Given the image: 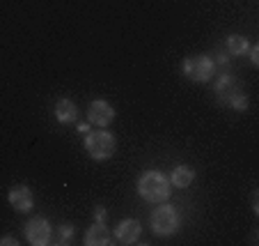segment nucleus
Instances as JSON below:
<instances>
[{
  "mask_svg": "<svg viewBox=\"0 0 259 246\" xmlns=\"http://www.w3.org/2000/svg\"><path fill=\"white\" fill-rule=\"evenodd\" d=\"M90 129H92V124H90V122H78V127H76V131H78V133H83V136H85V133H88Z\"/></svg>",
  "mask_w": 259,
  "mask_h": 246,
  "instance_id": "19",
  "label": "nucleus"
},
{
  "mask_svg": "<svg viewBox=\"0 0 259 246\" xmlns=\"http://www.w3.org/2000/svg\"><path fill=\"white\" fill-rule=\"evenodd\" d=\"M213 64H220V67H227V64H230V60H232V55L227 53V51H215L213 53Z\"/></svg>",
  "mask_w": 259,
  "mask_h": 246,
  "instance_id": "15",
  "label": "nucleus"
},
{
  "mask_svg": "<svg viewBox=\"0 0 259 246\" xmlns=\"http://www.w3.org/2000/svg\"><path fill=\"white\" fill-rule=\"evenodd\" d=\"M19 241L14 239L12 235H5V237H0V246H16Z\"/></svg>",
  "mask_w": 259,
  "mask_h": 246,
  "instance_id": "18",
  "label": "nucleus"
},
{
  "mask_svg": "<svg viewBox=\"0 0 259 246\" xmlns=\"http://www.w3.org/2000/svg\"><path fill=\"white\" fill-rule=\"evenodd\" d=\"M257 200H259V193L254 191V193H252V212H254V214H259V202H257Z\"/></svg>",
  "mask_w": 259,
  "mask_h": 246,
  "instance_id": "20",
  "label": "nucleus"
},
{
  "mask_svg": "<svg viewBox=\"0 0 259 246\" xmlns=\"http://www.w3.org/2000/svg\"><path fill=\"white\" fill-rule=\"evenodd\" d=\"M83 145H85V152L94 161H108V159L117 152V138L110 131H106V129H94V131L90 129L85 133Z\"/></svg>",
  "mask_w": 259,
  "mask_h": 246,
  "instance_id": "3",
  "label": "nucleus"
},
{
  "mask_svg": "<svg viewBox=\"0 0 259 246\" xmlns=\"http://www.w3.org/2000/svg\"><path fill=\"white\" fill-rule=\"evenodd\" d=\"M245 55H250V64H252V67H259V46L257 44H250Z\"/></svg>",
  "mask_w": 259,
  "mask_h": 246,
  "instance_id": "16",
  "label": "nucleus"
},
{
  "mask_svg": "<svg viewBox=\"0 0 259 246\" xmlns=\"http://www.w3.org/2000/svg\"><path fill=\"white\" fill-rule=\"evenodd\" d=\"M138 193L147 202H165L172 193V184L165 172L161 170H145L138 178Z\"/></svg>",
  "mask_w": 259,
  "mask_h": 246,
  "instance_id": "2",
  "label": "nucleus"
},
{
  "mask_svg": "<svg viewBox=\"0 0 259 246\" xmlns=\"http://www.w3.org/2000/svg\"><path fill=\"white\" fill-rule=\"evenodd\" d=\"M7 200H10L12 209L21 214H28L30 209L34 207V196H32V189L25 187V184H14L7 193Z\"/></svg>",
  "mask_w": 259,
  "mask_h": 246,
  "instance_id": "8",
  "label": "nucleus"
},
{
  "mask_svg": "<svg viewBox=\"0 0 259 246\" xmlns=\"http://www.w3.org/2000/svg\"><path fill=\"white\" fill-rule=\"evenodd\" d=\"M142 235V223L138 219H122L115 228V239L119 244H136Z\"/></svg>",
  "mask_w": 259,
  "mask_h": 246,
  "instance_id": "9",
  "label": "nucleus"
},
{
  "mask_svg": "<svg viewBox=\"0 0 259 246\" xmlns=\"http://www.w3.org/2000/svg\"><path fill=\"white\" fill-rule=\"evenodd\" d=\"M83 244L85 246H110V244H113V232L108 230L106 223L94 221L92 226L85 230Z\"/></svg>",
  "mask_w": 259,
  "mask_h": 246,
  "instance_id": "10",
  "label": "nucleus"
},
{
  "mask_svg": "<svg viewBox=\"0 0 259 246\" xmlns=\"http://www.w3.org/2000/svg\"><path fill=\"white\" fill-rule=\"evenodd\" d=\"M167 180H170L172 187L186 189V187H191L193 180H195V170H193L191 166H186V163H179V166L172 168V172H170V178Z\"/></svg>",
  "mask_w": 259,
  "mask_h": 246,
  "instance_id": "12",
  "label": "nucleus"
},
{
  "mask_svg": "<svg viewBox=\"0 0 259 246\" xmlns=\"http://www.w3.org/2000/svg\"><path fill=\"white\" fill-rule=\"evenodd\" d=\"M113 120H115V109L106 101V99H94V101L90 103L88 122L92 124V127L106 129V127H110V124H113Z\"/></svg>",
  "mask_w": 259,
  "mask_h": 246,
  "instance_id": "7",
  "label": "nucleus"
},
{
  "mask_svg": "<svg viewBox=\"0 0 259 246\" xmlns=\"http://www.w3.org/2000/svg\"><path fill=\"white\" fill-rule=\"evenodd\" d=\"M248 49H250L248 37H243V34H236V32L227 34L225 51L232 55V58H234V55H245V53H248Z\"/></svg>",
  "mask_w": 259,
  "mask_h": 246,
  "instance_id": "13",
  "label": "nucleus"
},
{
  "mask_svg": "<svg viewBox=\"0 0 259 246\" xmlns=\"http://www.w3.org/2000/svg\"><path fill=\"white\" fill-rule=\"evenodd\" d=\"M55 118L60 124H76L80 118V111L76 106V101L71 99H58L55 101Z\"/></svg>",
  "mask_w": 259,
  "mask_h": 246,
  "instance_id": "11",
  "label": "nucleus"
},
{
  "mask_svg": "<svg viewBox=\"0 0 259 246\" xmlns=\"http://www.w3.org/2000/svg\"><path fill=\"white\" fill-rule=\"evenodd\" d=\"M181 217L177 212V207H172L170 202H158V207L152 212V230L158 237H170L179 230Z\"/></svg>",
  "mask_w": 259,
  "mask_h": 246,
  "instance_id": "4",
  "label": "nucleus"
},
{
  "mask_svg": "<svg viewBox=\"0 0 259 246\" xmlns=\"http://www.w3.org/2000/svg\"><path fill=\"white\" fill-rule=\"evenodd\" d=\"M106 219H108V209L103 205H94V221H101V223H106Z\"/></svg>",
  "mask_w": 259,
  "mask_h": 246,
  "instance_id": "17",
  "label": "nucleus"
},
{
  "mask_svg": "<svg viewBox=\"0 0 259 246\" xmlns=\"http://www.w3.org/2000/svg\"><path fill=\"white\" fill-rule=\"evenodd\" d=\"M213 92L223 106H230V109L239 111V113L248 111L250 99H248V94L243 92V85L239 83V79H236L234 74H220L218 79H215Z\"/></svg>",
  "mask_w": 259,
  "mask_h": 246,
  "instance_id": "1",
  "label": "nucleus"
},
{
  "mask_svg": "<svg viewBox=\"0 0 259 246\" xmlns=\"http://www.w3.org/2000/svg\"><path fill=\"white\" fill-rule=\"evenodd\" d=\"M181 72L193 83H209L215 74V64L211 55H191L181 62Z\"/></svg>",
  "mask_w": 259,
  "mask_h": 246,
  "instance_id": "5",
  "label": "nucleus"
},
{
  "mask_svg": "<svg viewBox=\"0 0 259 246\" xmlns=\"http://www.w3.org/2000/svg\"><path fill=\"white\" fill-rule=\"evenodd\" d=\"M73 235H76V228H73L71 223H62V226L58 228V244H62V246L71 244Z\"/></svg>",
  "mask_w": 259,
  "mask_h": 246,
  "instance_id": "14",
  "label": "nucleus"
},
{
  "mask_svg": "<svg viewBox=\"0 0 259 246\" xmlns=\"http://www.w3.org/2000/svg\"><path fill=\"white\" fill-rule=\"evenodd\" d=\"M25 239L28 244L32 246H46L53 241V226L49 223V219L44 217H34L25 223V230H23Z\"/></svg>",
  "mask_w": 259,
  "mask_h": 246,
  "instance_id": "6",
  "label": "nucleus"
}]
</instances>
